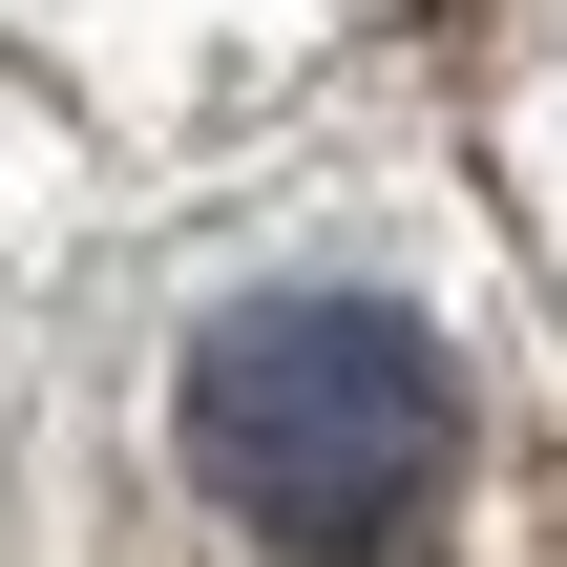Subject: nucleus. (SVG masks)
I'll list each match as a JSON object with an SVG mask.
<instances>
[{
  "label": "nucleus",
  "mask_w": 567,
  "mask_h": 567,
  "mask_svg": "<svg viewBox=\"0 0 567 567\" xmlns=\"http://www.w3.org/2000/svg\"><path fill=\"white\" fill-rule=\"evenodd\" d=\"M442 442H463V379H442V337L379 316V295H252V316H210V358H189V463H210V505L274 526V547H379V526L442 484Z\"/></svg>",
  "instance_id": "1"
}]
</instances>
